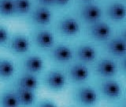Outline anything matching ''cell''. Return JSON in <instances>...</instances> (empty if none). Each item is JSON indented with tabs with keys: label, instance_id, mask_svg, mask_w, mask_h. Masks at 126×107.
<instances>
[{
	"label": "cell",
	"instance_id": "cell-1",
	"mask_svg": "<svg viewBox=\"0 0 126 107\" xmlns=\"http://www.w3.org/2000/svg\"><path fill=\"white\" fill-rule=\"evenodd\" d=\"M28 16L31 23L35 26H45L51 22L52 12L50 10L48 6L39 5L32 8Z\"/></svg>",
	"mask_w": 126,
	"mask_h": 107
},
{
	"label": "cell",
	"instance_id": "cell-2",
	"mask_svg": "<svg viewBox=\"0 0 126 107\" xmlns=\"http://www.w3.org/2000/svg\"><path fill=\"white\" fill-rule=\"evenodd\" d=\"M6 47L7 49L14 54H25L30 49V41L25 35L17 33L10 37Z\"/></svg>",
	"mask_w": 126,
	"mask_h": 107
},
{
	"label": "cell",
	"instance_id": "cell-3",
	"mask_svg": "<svg viewBox=\"0 0 126 107\" xmlns=\"http://www.w3.org/2000/svg\"><path fill=\"white\" fill-rule=\"evenodd\" d=\"M32 41L34 45L42 49H50L54 45L53 33L47 29H35L32 33Z\"/></svg>",
	"mask_w": 126,
	"mask_h": 107
},
{
	"label": "cell",
	"instance_id": "cell-4",
	"mask_svg": "<svg viewBox=\"0 0 126 107\" xmlns=\"http://www.w3.org/2000/svg\"><path fill=\"white\" fill-rule=\"evenodd\" d=\"M43 85L52 91H59L65 84V77L61 71L51 70L47 72L43 79Z\"/></svg>",
	"mask_w": 126,
	"mask_h": 107
},
{
	"label": "cell",
	"instance_id": "cell-5",
	"mask_svg": "<svg viewBox=\"0 0 126 107\" xmlns=\"http://www.w3.org/2000/svg\"><path fill=\"white\" fill-rule=\"evenodd\" d=\"M21 65L24 71L32 74L40 73L44 67V62L43 59L37 55H26L21 59Z\"/></svg>",
	"mask_w": 126,
	"mask_h": 107
},
{
	"label": "cell",
	"instance_id": "cell-6",
	"mask_svg": "<svg viewBox=\"0 0 126 107\" xmlns=\"http://www.w3.org/2000/svg\"><path fill=\"white\" fill-rule=\"evenodd\" d=\"M48 56L55 62H68L73 57L72 51L69 47L62 45L53 46L50 49Z\"/></svg>",
	"mask_w": 126,
	"mask_h": 107
},
{
	"label": "cell",
	"instance_id": "cell-7",
	"mask_svg": "<svg viewBox=\"0 0 126 107\" xmlns=\"http://www.w3.org/2000/svg\"><path fill=\"white\" fill-rule=\"evenodd\" d=\"M39 83L38 79L34 74L26 72V71H24L23 73L18 75L15 82L16 86L22 88L32 90L34 91L39 87Z\"/></svg>",
	"mask_w": 126,
	"mask_h": 107
},
{
	"label": "cell",
	"instance_id": "cell-8",
	"mask_svg": "<svg viewBox=\"0 0 126 107\" xmlns=\"http://www.w3.org/2000/svg\"><path fill=\"white\" fill-rule=\"evenodd\" d=\"M57 28L59 33L65 36L75 35L80 30V26L78 22L73 18H62L58 22Z\"/></svg>",
	"mask_w": 126,
	"mask_h": 107
},
{
	"label": "cell",
	"instance_id": "cell-9",
	"mask_svg": "<svg viewBox=\"0 0 126 107\" xmlns=\"http://www.w3.org/2000/svg\"><path fill=\"white\" fill-rule=\"evenodd\" d=\"M13 91L17 98L20 106H31L35 101V92L32 90L15 86Z\"/></svg>",
	"mask_w": 126,
	"mask_h": 107
},
{
	"label": "cell",
	"instance_id": "cell-10",
	"mask_svg": "<svg viewBox=\"0 0 126 107\" xmlns=\"http://www.w3.org/2000/svg\"><path fill=\"white\" fill-rule=\"evenodd\" d=\"M90 33L92 37L98 41H105L110 37L111 29L107 24L103 22H94L90 28Z\"/></svg>",
	"mask_w": 126,
	"mask_h": 107
},
{
	"label": "cell",
	"instance_id": "cell-11",
	"mask_svg": "<svg viewBox=\"0 0 126 107\" xmlns=\"http://www.w3.org/2000/svg\"><path fill=\"white\" fill-rule=\"evenodd\" d=\"M80 14L86 22H96L102 16V10L99 7L94 4H88L81 9Z\"/></svg>",
	"mask_w": 126,
	"mask_h": 107
},
{
	"label": "cell",
	"instance_id": "cell-12",
	"mask_svg": "<svg viewBox=\"0 0 126 107\" xmlns=\"http://www.w3.org/2000/svg\"><path fill=\"white\" fill-rule=\"evenodd\" d=\"M96 71L100 75L104 77H110L115 75L117 71V66L115 63L110 59H102L98 63L96 66Z\"/></svg>",
	"mask_w": 126,
	"mask_h": 107
},
{
	"label": "cell",
	"instance_id": "cell-13",
	"mask_svg": "<svg viewBox=\"0 0 126 107\" xmlns=\"http://www.w3.org/2000/svg\"><path fill=\"white\" fill-rule=\"evenodd\" d=\"M77 98L79 102L86 105L93 104L97 101V94L95 91L89 87H83L77 90Z\"/></svg>",
	"mask_w": 126,
	"mask_h": 107
},
{
	"label": "cell",
	"instance_id": "cell-14",
	"mask_svg": "<svg viewBox=\"0 0 126 107\" xmlns=\"http://www.w3.org/2000/svg\"><path fill=\"white\" fill-rule=\"evenodd\" d=\"M109 17L115 22H120L126 17V7L123 4L115 2L111 4L107 10Z\"/></svg>",
	"mask_w": 126,
	"mask_h": 107
},
{
	"label": "cell",
	"instance_id": "cell-15",
	"mask_svg": "<svg viewBox=\"0 0 126 107\" xmlns=\"http://www.w3.org/2000/svg\"><path fill=\"white\" fill-rule=\"evenodd\" d=\"M69 75L71 79L75 82H82L88 77L89 71L88 68L81 64L73 65L69 69Z\"/></svg>",
	"mask_w": 126,
	"mask_h": 107
},
{
	"label": "cell",
	"instance_id": "cell-16",
	"mask_svg": "<svg viewBox=\"0 0 126 107\" xmlns=\"http://www.w3.org/2000/svg\"><path fill=\"white\" fill-rule=\"evenodd\" d=\"M102 92L105 96L110 98H116L121 95V89L117 82L107 81L102 85Z\"/></svg>",
	"mask_w": 126,
	"mask_h": 107
},
{
	"label": "cell",
	"instance_id": "cell-17",
	"mask_svg": "<svg viewBox=\"0 0 126 107\" xmlns=\"http://www.w3.org/2000/svg\"><path fill=\"white\" fill-rule=\"evenodd\" d=\"M14 71V64L10 59L0 58V79L1 80H6L12 77Z\"/></svg>",
	"mask_w": 126,
	"mask_h": 107
},
{
	"label": "cell",
	"instance_id": "cell-18",
	"mask_svg": "<svg viewBox=\"0 0 126 107\" xmlns=\"http://www.w3.org/2000/svg\"><path fill=\"white\" fill-rule=\"evenodd\" d=\"M107 49L115 55H124L126 54V41L120 38L113 39L108 42Z\"/></svg>",
	"mask_w": 126,
	"mask_h": 107
},
{
	"label": "cell",
	"instance_id": "cell-19",
	"mask_svg": "<svg viewBox=\"0 0 126 107\" xmlns=\"http://www.w3.org/2000/svg\"><path fill=\"white\" fill-rule=\"evenodd\" d=\"M15 16L25 17L28 15L32 9V3L31 0H14Z\"/></svg>",
	"mask_w": 126,
	"mask_h": 107
},
{
	"label": "cell",
	"instance_id": "cell-20",
	"mask_svg": "<svg viewBox=\"0 0 126 107\" xmlns=\"http://www.w3.org/2000/svg\"><path fill=\"white\" fill-rule=\"evenodd\" d=\"M20 106L14 91H1L0 92V106L16 107Z\"/></svg>",
	"mask_w": 126,
	"mask_h": 107
},
{
	"label": "cell",
	"instance_id": "cell-21",
	"mask_svg": "<svg viewBox=\"0 0 126 107\" xmlns=\"http://www.w3.org/2000/svg\"><path fill=\"white\" fill-rule=\"evenodd\" d=\"M77 57L82 61L91 62L94 59L96 56L95 49L88 45H81L77 49Z\"/></svg>",
	"mask_w": 126,
	"mask_h": 107
},
{
	"label": "cell",
	"instance_id": "cell-22",
	"mask_svg": "<svg viewBox=\"0 0 126 107\" xmlns=\"http://www.w3.org/2000/svg\"><path fill=\"white\" fill-rule=\"evenodd\" d=\"M15 16L14 0H0V17L11 18Z\"/></svg>",
	"mask_w": 126,
	"mask_h": 107
},
{
	"label": "cell",
	"instance_id": "cell-23",
	"mask_svg": "<svg viewBox=\"0 0 126 107\" xmlns=\"http://www.w3.org/2000/svg\"><path fill=\"white\" fill-rule=\"evenodd\" d=\"M10 37V33L7 28L0 25V47L6 45Z\"/></svg>",
	"mask_w": 126,
	"mask_h": 107
},
{
	"label": "cell",
	"instance_id": "cell-24",
	"mask_svg": "<svg viewBox=\"0 0 126 107\" xmlns=\"http://www.w3.org/2000/svg\"><path fill=\"white\" fill-rule=\"evenodd\" d=\"M37 106H41V107H51V106H55L56 105H55L54 102L52 100H50V99L43 98V99H41V100L38 101Z\"/></svg>",
	"mask_w": 126,
	"mask_h": 107
},
{
	"label": "cell",
	"instance_id": "cell-25",
	"mask_svg": "<svg viewBox=\"0 0 126 107\" xmlns=\"http://www.w3.org/2000/svg\"><path fill=\"white\" fill-rule=\"evenodd\" d=\"M36 1L39 3V5H43L46 6H53L54 3V0H36Z\"/></svg>",
	"mask_w": 126,
	"mask_h": 107
},
{
	"label": "cell",
	"instance_id": "cell-26",
	"mask_svg": "<svg viewBox=\"0 0 126 107\" xmlns=\"http://www.w3.org/2000/svg\"><path fill=\"white\" fill-rule=\"evenodd\" d=\"M70 0H54V5H56L58 6H64L67 5L69 2Z\"/></svg>",
	"mask_w": 126,
	"mask_h": 107
},
{
	"label": "cell",
	"instance_id": "cell-27",
	"mask_svg": "<svg viewBox=\"0 0 126 107\" xmlns=\"http://www.w3.org/2000/svg\"><path fill=\"white\" fill-rule=\"evenodd\" d=\"M122 67H123V68L125 71H126V58L123 60V62H122Z\"/></svg>",
	"mask_w": 126,
	"mask_h": 107
},
{
	"label": "cell",
	"instance_id": "cell-28",
	"mask_svg": "<svg viewBox=\"0 0 126 107\" xmlns=\"http://www.w3.org/2000/svg\"><path fill=\"white\" fill-rule=\"evenodd\" d=\"M122 37H123V39L126 41V29H125L122 33Z\"/></svg>",
	"mask_w": 126,
	"mask_h": 107
},
{
	"label": "cell",
	"instance_id": "cell-29",
	"mask_svg": "<svg viewBox=\"0 0 126 107\" xmlns=\"http://www.w3.org/2000/svg\"><path fill=\"white\" fill-rule=\"evenodd\" d=\"M84 1H90V0H84Z\"/></svg>",
	"mask_w": 126,
	"mask_h": 107
}]
</instances>
